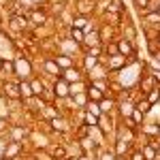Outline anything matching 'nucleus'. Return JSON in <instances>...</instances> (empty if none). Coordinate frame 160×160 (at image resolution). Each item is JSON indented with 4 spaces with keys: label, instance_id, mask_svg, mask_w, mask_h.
<instances>
[{
    "label": "nucleus",
    "instance_id": "nucleus-1",
    "mask_svg": "<svg viewBox=\"0 0 160 160\" xmlns=\"http://www.w3.org/2000/svg\"><path fill=\"white\" fill-rule=\"evenodd\" d=\"M77 11L81 15H88L90 11H94V0H79L77 2Z\"/></svg>",
    "mask_w": 160,
    "mask_h": 160
},
{
    "label": "nucleus",
    "instance_id": "nucleus-2",
    "mask_svg": "<svg viewBox=\"0 0 160 160\" xmlns=\"http://www.w3.org/2000/svg\"><path fill=\"white\" fill-rule=\"evenodd\" d=\"M68 92H71V88H68V83H66L64 79L56 81V96H66Z\"/></svg>",
    "mask_w": 160,
    "mask_h": 160
},
{
    "label": "nucleus",
    "instance_id": "nucleus-3",
    "mask_svg": "<svg viewBox=\"0 0 160 160\" xmlns=\"http://www.w3.org/2000/svg\"><path fill=\"white\" fill-rule=\"evenodd\" d=\"M19 94H22L24 98H30V96H34V92H32V86H30V83H26V81H22V83H19Z\"/></svg>",
    "mask_w": 160,
    "mask_h": 160
},
{
    "label": "nucleus",
    "instance_id": "nucleus-4",
    "mask_svg": "<svg viewBox=\"0 0 160 160\" xmlns=\"http://www.w3.org/2000/svg\"><path fill=\"white\" fill-rule=\"evenodd\" d=\"M118 49H120L122 56H128V53H132V45H130L128 41H120V43H118Z\"/></svg>",
    "mask_w": 160,
    "mask_h": 160
},
{
    "label": "nucleus",
    "instance_id": "nucleus-5",
    "mask_svg": "<svg viewBox=\"0 0 160 160\" xmlns=\"http://www.w3.org/2000/svg\"><path fill=\"white\" fill-rule=\"evenodd\" d=\"M45 68H47L51 75H60V66H58V62H53V60L45 62Z\"/></svg>",
    "mask_w": 160,
    "mask_h": 160
},
{
    "label": "nucleus",
    "instance_id": "nucleus-6",
    "mask_svg": "<svg viewBox=\"0 0 160 160\" xmlns=\"http://www.w3.org/2000/svg\"><path fill=\"white\" fill-rule=\"evenodd\" d=\"M88 96H90V98L92 100H102V92H100L98 88H90V90H88Z\"/></svg>",
    "mask_w": 160,
    "mask_h": 160
},
{
    "label": "nucleus",
    "instance_id": "nucleus-7",
    "mask_svg": "<svg viewBox=\"0 0 160 160\" xmlns=\"http://www.w3.org/2000/svg\"><path fill=\"white\" fill-rule=\"evenodd\" d=\"M17 152H19V145H17V143H11V145H9V148L4 149V156H7V158L11 160L13 156H15V154H17Z\"/></svg>",
    "mask_w": 160,
    "mask_h": 160
},
{
    "label": "nucleus",
    "instance_id": "nucleus-8",
    "mask_svg": "<svg viewBox=\"0 0 160 160\" xmlns=\"http://www.w3.org/2000/svg\"><path fill=\"white\" fill-rule=\"evenodd\" d=\"M56 62H58V66H62V68H71V58L68 56H58Z\"/></svg>",
    "mask_w": 160,
    "mask_h": 160
},
{
    "label": "nucleus",
    "instance_id": "nucleus-9",
    "mask_svg": "<svg viewBox=\"0 0 160 160\" xmlns=\"http://www.w3.org/2000/svg\"><path fill=\"white\" fill-rule=\"evenodd\" d=\"M126 149H128V143H126L124 139H120V141H118V148H115V154H118V156H124Z\"/></svg>",
    "mask_w": 160,
    "mask_h": 160
},
{
    "label": "nucleus",
    "instance_id": "nucleus-10",
    "mask_svg": "<svg viewBox=\"0 0 160 160\" xmlns=\"http://www.w3.org/2000/svg\"><path fill=\"white\" fill-rule=\"evenodd\" d=\"M71 34H73V38L77 43H83V38H86V34H83L79 28H71Z\"/></svg>",
    "mask_w": 160,
    "mask_h": 160
},
{
    "label": "nucleus",
    "instance_id": "nucleus-11",
    "mask_svg": "<svg viewBox=\"0 0 160 160\" xmlns=\"http://www.w3.org/2000/svg\"><path fill=\"white\" fill-rule=\"evenodd\" d=\"M64 79H66V81H77V79H79V73H77V71H73V68H66Z\"/></svg>",
    "mask_w": 160,
    "mask_h": 160
},
{
    "label": "nucleus",
    "instance_id": "nucleus-12",
    "mask_svg": "<svg viewBox=\"0 0 160 160\" xmlns=\"http://www.w3.org/2000/svg\"><path fill=\"white\" fill-rule=\"evenodd\" d=\"M132 111H135V107H132L130 102H124V105H122V115H124V118H130Z\"/></svg>",
    "mask_w": 160,
    "mask_h": 160
},
{
    "label": "nucleus",
    "instance_id": "nucleus-13",
    "mask_svg": "<svg viewBox=\"0 0 160 160\" xmlns=\"http://www.w3.org/2000/svg\"><path fill=\"white\" fill-rule=\"evenodd\" d=\"M122 64H124V56H115V58H111V62H109L111 68H120Z\"/></svg>",
    "mask_w": 160,
    "mask_h": 160
},
{
    "label": "nucleus",
    "instance_id": "nucleus-14",
    "mask_svg": "<svg viewBox=\"0 0 160 160\" xmlns=\"http://www.w3.org/2000/svg\"><path fill=\"white\" fill-rule=\"evenodd\" d=\"M7 90H9V96H22L17 83H7Z\"/></svg>",
    "mask_w": 160,
    "mask_h": 160
},
{
    "label": "nucleus",
    "instance_id": "nucleus-15",
    "mask_svg": "<svg viewBox=\"0 0 160 160\" xmlns=\"http://www.w3.org/2000/svg\"><path fill=\"white\" fill-rule=\"evenodd\" d=\"M86 122H88V126H98V118H96V115H94V113H90V111H88V115H86Z\"/></svg>",
    "mask_w": 160,
    "mask_h": 160
},
{
    "label": "nucleus",
    "instance_id": "nucleus-16",
    "mask_svg": "<svg viewBox=\"0 0 160 160\" xmlns=\"http://www.w3.org/2000/svg\"><path fill=\"white\" fill-rule=\"evenodd\" d=\"M143 158H145V160H154V158H156L154 148H143Z\"/></svg>",
    "mask_w": 160,
    "mask_h": 160
},
{
    "label": "nucleus",
    "instance_id": "nucleus-17",
    "mask_svg": "<svg viewBox=\"0 0 160 160\" xmlns=\"http://www.w3.org/2000/svg\"><path fill=\"white\" fill-rule=\"evenodd\" d=\"M86 43H88V45H98V43H100V37L96 34V32H92V34L88 37V41H86Z\"/></svg>",
    "mask_w": 160,
    "mask_h": 160
},
{
    "label": "nucleus",
    "instance_id": "nucleus-18",
    "mask_svg": "<svg viewBox=\"0 0 160 160\" xmlns=\"http://www.w3.org/2000/svg\"><path fill=\"white\" fill-rule=\"evenodd\" d=\"M32 22H34V24H43V22H45V15L38 13V11H34L32 13Z\"/></svg>",
    "mask_w": 160,
    "mask_h": 160
},
{
    "label": "nucleus",
    "instance_id": "nucleus-19",
    "mask_svg": "<svg viewBox=\"0 0 160 160\" xmlns=\"http://www.w3.org/2000/svg\"><path fill=\"white\" fill-rule=\"evenodd\" d=\"M30 86H32V92H34V94H43V83H41V81H32Z\"/></svg>",
    "mask_w": 160,
    "mask_h": 160
},
{
    "label": "nucleus",
    "instance_id": "nucleus-20",
    "mask_svg": "<svg viewBox=\"0 0 160 160\" xmlns=\"http://www.w3.org/2000/svg\"><path fill=\"white\" fill-rule=\"evenodd\" d=\"M158 98H160V92H158V90H152V92H149V96H148V102L152 105V102H156Z\"/></svg>",
    "mask_w": 160,
    "mask_h": 160
},
{
    "label": "nucleus",
    "instance_id": "nucleus-21",
    "mask_svg": "<svg viewBox=\"0 0 160 160\" xmlns=\"http://www.w3.org/2000/svg\"><path fill=\"white\" fill-rule=\"evenodd\" d=\"M11 26H13V28H24V26H26V19H22V17H13Z\"/></svg>",
    "mask_w": 160,
    "mask_h": 160
},
{
    "label": "nucleus",
    "instance_id": "nucleus-22",
    "mask_svg": "<svg viewBox=\"0 0 160 160\" xmlns=\"http://www.w3.org/2000/svg\"><path fill=\"white\" fill-rule=\"evenodd\" d=\"M137 109L141 111V113H148V111H149V102H148V100H143V102H139V105H137Z\"/></svg>",
    "mask_w": 160,
    "mask_h": 160
},
{
    "label": "nucleus",
    "instance_id": "nucleus-23",
    "mask_svg": "<svg viewBox=\"0 0 160 160\" xmlns=\"http://www.w3.org/2000/svg\"><path fill=\"white\" fill-rule=\"evenodd\" d=\"M17 68H19V71H24V77H26V75H28V73H30V66H28L26 62H22V60L17 62Z\"/></svg>",
    "mask_w": 160,
    "mask_h": 160
},
{
    "label": "nucleus",
    "instance_id": "nucleus-24",
    "mask_svg": "<svg viewBox=\"0 0 160 160\" xmlns=\"http://www.w3.org/2000/svg\"><path fill=\"white\" fill-rule=\"evenodd\" d=\"M132 120H135V124H139L141 120H143V113L137 109V107H135V111H132Z\"/></svg>",
    "mask_w": 160,
    "mask_h": 160
},
{
    "label": "nucleus",
    "instance_id": "nucleus-25",
    "mask_svg": "<svg viewBox=\"0 0 160 160\" xmlns=\"http://www.w3.org/2000/svg\"><path fill=\"white\" fill-rule=\"evenodd\" d=\"M83 26H86V19H83V17H77V19L73 22V28H79V30H81Z\"/></svg>",
    "mask_w": 160,
    "mask_h": 160
},
{
    "label": "nucleus",
    "instance_id": "nucleus-26",
    "mask_svg": "<svg viewBox=\"0 0 160 160\" xmlns=\"http://www.w3.org/2000/svg\"><path fill=\"white\" fill-rule=\"evenodd\" d=\"M92 66H96V56H88L86 60V68H92Z\"/></svg>",
    "mask_w": 160,
    "mask_h": 160
},
{
    "label": "nucleus",
    "instance_id": "nucleus-27",
    "mask_svg": "<svg viewBox=\"0 0 160 160\" xmlns=\"http://www.w3.org/2000/svg\"><path fill=\"white\" fill-rule=\"evenodd\" d=\"M111 107H113L111 100H100V109H102V111H111Z\"/></svg>",
    "mask_w": 160,
    "mask_h": 160
},
{
    "label": "nucleus",
    "instance_id": "nucleus-28",
    "mask_svg": "<svg viewBox=\"0 0 160 160\" xmlns=\"http://www.w3.org/2000/svg\"><path fill=\"white\" fill-rule=\"evenodd\" d=\"M145 19L148 22H160V13H149V15H145Z\"/></svg>",
    "mask_w": 160,
    "mask_h": 160
},
{
    "label": "nucleus",
    "instance_id": "nucleus-29",
    "mask_svg": "<svg viewBox=\"0 0 160 160\" xmlns=\"http://www.w3.org/2000/svg\"><path fill=\"white\" fill-rule=\"evenodd\" d=\"M145 130H148V135H160V128H156L154 124H152V126H148Z\"/></svg>",
    "mask_w": 160,
    "mask_h": 160
},
{
    "label": "nucleus",
    "instance_id": "nucleus-30",
    "mask_svg": "<svg viewBox=\"0 0 160 160\" xmlns=\"http://www.w3.org/2000/svg\"><path fill=\"white\" fill-rule=\"evenodd\" d=\"M88 109H90V113H94V115H96V113L100 111V105H96V102H90V107H88Z\"/></svg>",
    "mask_w": 160,
    "mask_h": 160
},
{
    "label": "nucleus",
    "instance_id": "nucleus-31",
    "mask_svg": "<svg viewBox=\"0 0 160 160\" xmlns=\"http://www.w3.org/2000/svg\"><path fill=\"white\" fill-rule=\"evenodd\" d=\"M64 154H66V149H64V148H56V149H53V156H60V158H64Z\"/></svg>",
    "mask_w": 160,
    "mask_h": 160
},
{
    "label": "nucleus",
    "instance_id": "nucleus-32",
    "mask_svg": "<svg viewBox=\"0 0 160 160\" xmlns=\"http://www.w3.org/2000/svg\"><path fill=\"white\" fill-rule=\"evenodd\" d=\"M2 68H4V71H15V64H13V62H4V64H2Z\"/></svg>",
    "mask_w": 160,
    "mask_h": 160
},
{
    "label": "nucleus",
    "instance_id": "nucleus-33",
    "mask_svg": "<svg viewBox=\"0 0 160 160\" xmlns=\"http://www.w3.org/2000/svg\"><path fill=\"white\" fill-rule=\"evenodd\" d=\"M53 126H56V128H60V130H64V122H62V120H53Z\"/></svg>",
    "mask_w": 160,
    "mask_h": 160
},
{
    "label": "nucleus",
    "instance_id": "nucleus-34",
    "mask_svg": "<svg viewBox=\"0 0 160 160\" xmlns=\"http://www.w3.org/2000/svg\"><path fill=\"white\" fill-rule=\"evenodd\" d=\"M100 160H115V154L107 152V154H102V158H100Z\"/></svg>",
    "mask_w": 160,
    "mask_h": 160
},
{
    "label": "nucleus",
    "instance_id": "nucleus-35",
    "mask_svg": "<svg viewBox=\"0 0 160 160\" xmlns=\"http://www.w3.org/2000/svg\"><path fill=\"white\" fill-rule=\"evenodd\" d=\"M135 2H137V7H148L149 0H135Z\"/></svg>",
    "mask_w": 160,
    "mask_h": 160
},
{
    "label": "nucleus",
    "instance_id": "nucleus-36",
    "mask_svg": "<svg viewBox=\"0 0 160 160\" xmlns=\"http://www.w3.org/2000/svg\"><path fill=\"white\" fill-rule=\"evenodd\" d=\"M132 160H145V158H143V154H139V152H137L135 156H132Z\"/></svg>",
    "mask_w": 160,
    "mask_h": 160
},
{
    "label": "nucleus",
    "instance_id": "nucleus-37",
    "mask_svg": "<svg viewBox=\"0 0 160 160\" xmlns=\"http://www.w3.org/2000/svg\"><path fill=\"white\" fill-rule=\"evenodd\" d=\"M115 160H126V158H124V156H118V158H115Z\"/></svg>",
    "mask_w": 160,
    "mask_h": 160
},
{
    "label": "nucleus",
    "instance_id": "nucleus-38",
    "mask_svg": "<svg viewBox=\"0 0 160 160\" xmlns=\"http://www.w3.org/2000/svg\"><path fill=\"white\" fill-rule=\"evenodd\" d=\"M156 11H158V13H160V2H158V7H156Z\"/></svg>",
    "mask_w": 160,
    "mask_h": 160
},
{
    "label": "nucleus",
    "instance_id": "nucleus-39",
    "mask_svg": "<svg viewBox=\"0 0 160 160\" xmlns=\"http://www.w3.org/2000/svg\"><path fill=\"white\" fill-rule=\"evenodd\" d=\"M156 60H158V62H160V53H158V56H156Z\"/></svg>",
    "mask_w": 160,
    "mask_h": 160
},
{
    "label": "nucleus",
    "instance_id": "nucleus-40",
    "mask_svg": "<svg viewBox=\"0 0 160 160\" xmlns=\"http://www.w3.org/2000/svg\"><path fill=\"white\" fill-rule=\"evenodd\" d=\"M0 130H2V120H0Z\"/></svg>",
    "mask_w": 160,
    "mask_h": 160
},
{
    "label": "nucleus",
    "instance_id": "nucleus-41",
    "mask_svg": "<svg viewBox=\"0 0 160 160\" xmlns=\"http://www.w3.org/2000/svg\"><path fill=\"white\" fill-rule=\"evenodd\" d=\"M2 64H4V62H2V60H0V66H2Z\"/></svg>",
    "mask_w": 160,
    "mask_h": 160
},
{
    "label": "nucleus",
    "instance_id": "nucleus-42",
    "mask_svg": "<svg viewBox=\"0 0 160 160\" xmlns=\"http://www.w3.org/2000/svg\"><path fill=\"white\" fill-rule=\"evenodd\" d=\"M158 43H160V34H158Z\"/></svg>",
    "mask_w": 160,
    "mask_h": 160
},
{
    "label": "nucleus",
    "instance_id": "nucleus-43",
    "mask_svg": "<svg viewBox=\"0 0 160 160\" xmlns=\"http://www.w3.org/2000/svg\"><path fill=\"white\" fill-rule=\"evenodd\" d=\"M7 160H9V158H7Z\"/></svg>",
    "mask_w": 160,
    "mask_h": 160
}]
</instances>
